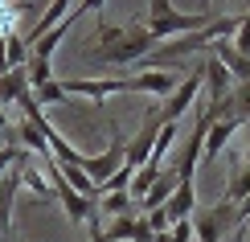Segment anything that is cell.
Returning <instances> with one entry per match:
<instances>
[{
	"label": "cell",
	"mask_w": 250,
	"mask_h": 242,
	"mask_svg": "<svg viewBox=\"0 0 250 242\" xmlns=\"http://www.w3.org/2000/svg\"><path fill=\"white\" fill-rule=\"evenodd\" d=\"M176 87H181V78L172 70H140V74L127 78V94H160V99H168Z\"/></svg>",
	"instance_id": "cell-8"
},
{
	"label": "cell",
	"mask_w": 250,
	"mask_h": 242,
	"mask_svg": "<svg viewBox=\"0 0 250 242\" xmlns=\"http://www.w3.org/2000/svg\"><path fill=\"white\" fill-rule=\"evenodd\" d=\"M21 193V168L13 164L4 176H0V242H8V230H13V205Z\"/></svg>",
	"instance_id": "cell-9"
},
{
	"label": "cell",
	"mask_w": 250,
	"mask_h": 242,
	"mask_svg": "<svg viewBox=\"0 0 250 242\" xmlns=\"http://www.w3.org/2000/svg\"><path fill=\"white\" fill-rule=\"evenodd\" d=\"M86 234H90V242H111V238H107V230L99 226V214H95V218L86 222Z\"/></svg>",
	"instance_id": "cell-29"
},
{
	"label": "cell",
	"mask_w": 250,
	"mask_h": 242,
	"mask_svg": "<svg viewBox=\"0 0 250 242\" xmlns=\"http://www.w3.org/2000/svg\"><path fill=\"white\" fill-rule=\"evenodd\" d=\"M238 222H242V226L250 222V197H246V201H238Z\"/></svg>",
	"instance_id": "cell-31"
},
{
	"label": "cell",
	"mask_w": 250,
	"mask_h": 242,
	"mask_svg": "<svg viewBox=\"0 0 250 242\" xmlns=\"http://www.w3.org/2000/svg\"><path fill=\"white\" fill-rule=\"evenodd\" d=\"M234 49H238L242 58H250V4H246L242 21H238V33H234Z\"/></svg>",
	"instance_id": "cell-27"
},
{
	"label": "cell",
	"mask_w": 250,
	"mask_h": 242,
	"mask_svg": "<svg viewBox=\"0 0 250 242\" xmlns=\"http://www.w3.org/2000/svg\"><path fill=\"white\" fill-rule=\"evenodd\" d=\"M201 82H205V74H201V62H197L193 74H189V78H181V87H176L168 99H164V107H156L152 115H156L160 123H181V115L197 103V90H201Z\"/></svg>",
	"instance_id": "cell-5"
},
{
	"label": "cell",
	"mask_w": 250,
	"mask_h": 242,
	"mask_svg": "<svg viewBox=\"0 0 250 242\" xmlns=\"http://www.w3.org/2000/svg\"><path fill=\"white\" fill-rule=\"evenodd\" d=\"M205 13H181V8H172V0H148V33L156 37V45H160L164 37H176V33H197V29H205Z\"/></svg>",
	"instance_id": "cell-2"
},
{
	"label": "cell",
	"mask_w": 250,
	"mask_h": 242,
	"mask_svg": "<svg viewBox=\"0 0 250 242\" xmlns=\"http://www.w3.org/2000/svg\"><path fill=\"white\" fill-rule=\"evenodd\" d=\"M131 242H156L152 226H148V218H140V222H135V234H131Z\"/></svg>",
	"instance_id": "cell-28"
},
{
	"label": "cell",
	"mask_w": 250,
	"mask_h": 242,
	"mask_svg": "<svg viewBox=\"0 0 250 242\" xmlns=\"http://www.w3.org/2000/svg\"><path fill=\"white\" fill-rule=\"evenodd\" d=\"M66 4H70V0H49V8L33 21V25H29V37H25V41H29V49H33V45H37V41L45 37L54 25H62V13H66Z\"/></svg>",
	"instance_id": "cell-15"
},
{
	"label": "cell",
	"mask_w": 250,
	"mask_h": 242,
	"mask_svg": "<svg viewBox=\"0 0 250 242\" xmlns=\"http://www.w3.org/2000/svg\"><path fill=\"white\" fill-rule=\"evenodd\" d=\"M127 205H131V193L127 189H119V193H103L99 197V209H107V214H127Z\"/></svg>",
	"instance_id": "cell-24"
},
{
	"label": "cell",
	"mask_w": 250,
	"mask_h": 242,
	"mask_svg": "<svg viewBox=\"0 0 250 242\" xmlns=\"http://www.w3.org/2000/svg\"><path fill=\"white\" fill-rule=\"evenodd\" d=\"M176 181H181V176H176V168H164V173L156 176V185L144 193V201H140V205L148 209V214H152V209H164V205H168V197L176 193Z\"/></svg>",
	"instance_id": "cell-14"
},
{
	"label": "cell",
	"mask_w": 250,
	"mask_h": 242,
	"mask_svg": "<svg viewBox=\"0 0 250 242\" xmlns=\"http://www.w3.org/2000/svg\"><path fill=\"white\" fill-rule=\"evenodd\" d=\"M62 90L70 99H86L99 107L111 94H127V78H62Z\"/></svg>",
	"instance_id": "cell-6"
},
{
	"label": "cell",
	"mask_w": 250,
	"mask_h": 242,
	"mask_svg": "<svg viewBox=\"0 0 250 242\" xmlns=\"http://www.w3.org/2000/svg\"><path fill=\"white\" fill-rule=\"evenodd\" d=\"M201 74H205V87H209V103H213V107H217V103H226V94L234 90L230 70H226L213 54H205V58H201Z\"/></svg>",
	"instance_id": "cell-10"
},
{
	"label": "cell",
	"mask_w": 250,
	"mask_h": 242,
	"mask_svg": "<svg viewBox=\"0 0 250 242\" xmlns=\"http://www.w3.org/2000/svg\"><path fill=\"white\" fill-rule=\"evenodd\" d=\"M45 82H54V66L45 58H29V87H45Z\"/></svg>",
	"instance_id": "cell-26"
},
{
	"label": "cell",
	"mask_w": 250,
	"mask_h": 242,
	"mask_svg": "<svg viewBox=\"0 0 250 242\" xmlns=\"http://www.w3.org/2000/svg\"><path fill=\"white\" fill-rule=\"evenodd\" d=\"M242 226L238 222V205L234 201H217L209 209H193V234L201 242H226V234Z\"/></svg>",
	"instance_id": "cell-3"
},
{
	"label": "cell",
	"mask_w": 250,
	"mask_h": 242,
	"mask_svg": "<svg viewBox=\"0 0 250 242\" xmlns=\"http://www.w3.org/2000/svg\"><path fill=\"white\" fill-rule=\"evenodd\" d=\"M193 238V218H181V222H172L164 234H156V242H189Z\"/></svg>",
	"instance_id": "cell-25"
},
{
	"label": "cell",
	"mask_w": 250,
	"mask_h": 242,
	"mask_svg": "<svg viewBox=\"0 0 250 242\" xmlns=\"http://www.w3.org/2000/svg\"><path fill=\"white\" fill-rule=\"evenodd\" d=\"M176 135H181V123H160L156 148H152V156H148V164H152V168H160V164H164V156H168V148L176 144Z\"/></svg>",
	"instance_id": "cell-17"
},
{
	"label": "cell",
	"mask_w": 250,
	"mask_h": 242,
	"mask_svg": "<svg viewBox=\"0 0 250 242\" xmlns=\"http://www.w3.org/2000/svg\"><path fill=\"white\" fill-rule=\"evenodd\" d=\"M238 128H242V119H234V115H230V119H213L209 135H205V152H201V160H205V164H213L217 156H222V148L230 144V135H234Z\"/></svg>",
	"instance_id": "cell-12"
},
{
	"label": "cell",
	"mask_w": 250,
	"mask_h": 242,
	"mask_svg": "<svg viewBox=\"0 0 250 242\" xmlns=\"http://www.w3.org/2000/svg\"><path fill=\"white\" fill-rule=\"evenodd\" d=\"M123 152H127V148H123V132H119V123H111V144L99 156H86V160H82V173L95 181V189L123 168Z\"/></svg>",
	"instance_id": "cell-4"
},
{
	"label": "cell",
	"mask_w": 250,
	"mask_h": 242,
	"mask_svg": "<svg viewBox=\"0 0 250 242\" xmlns=\"http://www.w3.org/2000/svg\"><path fill=\"white\" fill-rule=\"evenodd\" d=\"M193 209H197L193 176H181V181H176V193L168 197V205H164V214H168L172 222H181V218H193Z\"/></svg>",
	"instance_id": "cell-13"
},
{
	"label": "cell",
	"mask_w": 250,
	"mask_h": 242,
	"mask_svg": "<svg viewBox=\"0 0 250 242\" xmlns=\"http://www.w3.org/2000/svg\"><path fill=\"white\" fill-rule=\"evenodd\" d=\"M8 70H13V66H8V45H4V37H0V78H4Z\"/></svg>",
	"instance_id": "cell-30"
},
{
	"label": "cell",
	"mask_w": 250,
	"mask_h": 242,
	"mask_svg": "<svg viewBox=\"0 0 250 242\" xmlns=\"http://www.w3.org/2000/svg\"><path fill=\"white\" fill-rule=\"evenodd\" d=\"M156 135H160V119L148 111V115H144V128L127 140V152H123V164H127L131 173L148 164V156H152V148H156Z\"/></svg>",
	"instance_id": "cell-7"
},
{
	"label": "cell",
	"mask_w": 250,
	"mask_h": 242,
	"mask_svg": "<svg viewBox=\"0 0 250 242\" xmlns=\"http://www.w3.org/2000/svg\"><path fill=\"white\" fill-rule=\"evenodd\" d=\"M78 4H86V8H95V13H99V8L107 4V0H78Z\"/></svg>",
	"instance_id": "cell-32"
},
{
	"label": "cell",
	"mask_w": 250,
	"mask_h": 242,
	"mask_svg": "<svg viewBox=\"0 0 250 242\" xmlns=\"http://www.w3.org/2000/svg\"><path fill=\"white\" fill-rule=\"evenodd\" d=\"M250 197V164H238L234 168V176H230V185H226V193H222V201H246Z\"/></svg>",
	"instance_id": "cell-18"
},
{
	"label": "cell",
	"mask_w": 250,
	"mask_h": 242,
	"mask_svg": "<svg viewBox=\"0 0 250 242\" xmlns=\"http://www.w3.org/2000/svg\"><path fill=\"white\" fill-rule=\"evenodd\" d=\"M209 54H213L217 62H222L226 70H230V78H234V87H238V82H246V78H250V58H242V54H238V49H234V41H226V37H217L213 45H209Z\"/></svg>",
	"instance_id": "cell-11"
},
{
	"label": "cell",
	"mask_w": 250,
	"mask_h": 242,
	"mask_svg": "<svg viewBox=\"0 0 250 242\" xmlns=\"http://www.w3.org/2000/svg\"><path fill=\"white\" fill-rule=\"evenodd\" d=\"M135 222H140V218H131V214H119L115 222H111L107 238H111V242H131V234H135Z\"/></svg>",
	"instance_id": "cell-22"
},
{
	"label": "cell",
	"mask_w": 250,
	"mask_h": 242,
	"mask_svg": "<svg viewBox=\"0 0 250 242\" xmlns=\"http://www.w3.org/2000/svg\"><path fill=\"white\" fill-rule=\"evenodd\" d=\"M152 49H156V37L148 29H119V25L99 21L95 25V45H86L82 54L95 66H131V62L140 66Z\"/></svg>",
	"instance_id": "cell-1"
},
{
	"label": "cell",
	"mask_w": 250,
	"mask_h": 242,
	"mask_svg": "<svg viewBox=\"0 0 250 242\" xmlns=\"http://www.w3.org/2000/svg\"><path fill=\"white\" fill-rule=\"evenodd\" d=\"M156 176H160V168H152V164H144V168H135V176H131V201H144V193L156 185Z\"/></svg>",
	"instance_id": "cell-20"
},
{
	"label": "cell",
	"mask_w": 250,
	"mask_h": 242,
	"mask_svg": "<svg viewBox=\"0 0 250 242\" xmlns=\"http://www.w3.org/2000/svg\"><path fill=\"white\" fill-rule=\"evenodd\" d=\"M25 90H29V70L25 66H13L4 78H0V107H4V103H17Z\"/></svg>",
	"instance_id": "cell-16"
},
{
	"label": "cell",
	"mask_w": 250,
	"mask_h": 242,
	"mask_svg": "<svg viewBox=\"0 0 250 242\" xmlns=\"http://www.w3.org/2000/svg\"><path fill=\"white\" fill-rule=\"evenodd\" d=\"M29 90H33V99H37V103H70V94L62 90V78L45 82V87H29Z\"/></svg>",
	"instance_id": "cell-21"
},
{
	"label": "cell",
	"mask_w": 250,
	"mask_h": 242,
	"mask_svg": "<svg viewBox=\"0 0 250 242\" xmlns=\"http://www.w3.org/2000/svg\"><path fill=\"white\" fill-rule=\"evenodd\" d=\"M4 45H8V66H25V62H29V41L21 33H8Z\"/></svg>",
	"instance_id": "cell-23"
},
{
	"label": "cell",
	"mask_w": 250,
	"mask_h": 242,
	"mask_svg": "<svg viewBox=\"0 0 250 242\" xmlns=\"http://www.w3.org/2000/svg\"><path fill=\"white\" fill-rule=\"evenodd\" d=\"M62 168V176H66V185H74L82 197H99V189H95V181H90L86 173H82V164H58Z\"/></svg>",
	"instance_id": "cell-19"
}]
</instances>
